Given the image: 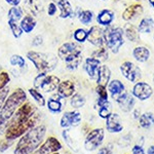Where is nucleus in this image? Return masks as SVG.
Wrapping results in <instances>:
<instances>
[{"instance_id": "c85d7f7f", "label": "nucleus", "mask_w": 154, "mask_h": 154, "mask_svg": "<svg viewBox=\"0 0 154 154\" xmlns=\"http://www.w3.org/2000/svg\"><path fill=\"white\" fill-rule=\"evenodd\" d=\"M48 108L51 113H60L63 109V105L60 99L53 97L48 101Z\"/></svg>"}, {"instance_id": "09e8293b", "label": "nucleus", "mask_w": 154, "mask_h": 154, "mask_svg": "<svg viewBox=\"0 0 154 154\" xmlns=\"http://www.w3.org/2000/svg\"><path fill=\"white\" fill-rule=\"evenodd\" d=\"M22 0H5V2L7 4L11 6H19L20 3H21Z\"/></svg>"}, {"instance_id": "aec40b11", "label": "nucleus", "mask_w": 154, "mask_h": 154, "mask_svg": "<svg viewBox=\"0 0 154 154\" xmlns=\"http://www.w3.org/2000/svg\"><path fill=\"white\" fill-rule=\"evenodd\" d=\"M111 77V71L107 66H100L98 71V77H97V81H98V85L107 86L109 83Z\"/></svg>"}, {"instance_id": "f8f14e48", "label": "nucleus", "mask_w": 154, "mask_h": 154, "mask_svg": "<svg viewBox=\"0 0 154 154\" xmlns=\"http://www.w3.org/2000/svg\"><path fill=\"white\" fill-rule=\"evenodd\" d=\"M88 40L95 46H102L105 42V33L100 27L93 26L88 32Z\"/></svg>"}, {"instance_id": "c756f323", "label": "nucleus", "mask_w": 154, "mask_h": 154, "mask_svg": "<svg viewBox=\"0 0 154 154\" xmlns=\"http://www.w3.org/2000/svg\"><path fill=\"white\" fill-rule=\"evenodd\" d=\"M140 125L144 128H150L154 125V116L152 113H145L140 117Z\"/></svg>"}, {"instance_id": "423d86ee", "label": "nucleus", "mask_w": 154, "mask_h": 154, "mask_svg": "<svg viewBox=\"0 0 154 154\" xmlns=\"http://www.w3.org/2000/svg\"><path fill=\"white\" fill-rule=\"evenodd\" d=\"M36 111V108L34 105H32L31 103H23L21 106L17 109V111L12 115V117L7 121L6 128L9 125H16V123H21L25 122V121L29 120L32 118V116L34 115Z\"/></svg>"}, {"instance_id": "393cba45", "label": "nucleus", "mask_w": 154, "mask_h": 154, "mask_svg": "<svg viewBox=\"0 0 154 154\" xmlns=\"http://www.w3.org/2000/svg\"><path fill=\"white\" fill-rule=\"evenodd\" d=\"M60 7V18L61 19H67L69 17L73 16V8H72V5L70 4V2L68 0H65V1L61 2L59 4Z\"/></svg>"}, {"instance_id": "37998d69", "label": "nucleus", "mask_w": 154, "mask_h": 154, "mask_svg": "<svg viewBox=\"0 0 154 154\" xmlns=\"http://www.w3.org/2000/svg\"><path fill=\"white\" fill-rule=\"evenodd\" d=\"M57 11H58V8H57V4L54 3V2H51V3L48 4V14L49 17H54V14H57Z\"/></svg>"}, {"instance_id": "412c9836", "label": "nucleus", "mask_w": 154, "mask_h": 154, "mask_svg": "<svg viewBox=\"0 0 154 154\" xmlns=\"http://www.w3.org/2000/svg\"><path fill=\"white\" fill-rule=\"evenodd\" d=\"M20 25H21V28L23 30V32H25V33H31V32L35 29V27L37 25V21L33 16L27 14V16L23 17Z\"/></svg>"}, {"instance_id": "ddd939ff", "label": "nucleus", "mask_w": 154, "mask_h": 154, "mask_svg": "<svg viewBox=\"0 0 154 154\" xmlns=\"http://www.w3.org/2000/svg\"><path fill=\"white\" fill-rule=\"evenodd\" d=\"M81 121V115L77 111H69L64 113L61 118L62 128H70V126H77Z\"/></svg>"}, {"instance_id": "f03ea898", "label": "nucleus", "mask_w": 154, "mask_h": 154, "mask_svg": "<svg viewBox=\"0 0 154 154\" xmlns=\"http://www.w3.org/2000/svg\"><path fill=\"white\" fill-rule=\"evenodd\" d=\"M27 95L22 88H17L11 95L8 96V98H6L0 107V126L4 125L12 117L17 109L25 103Z\"/></svg>"}, {"instance_id": "cd10ccee", "label": "nucleus", "mask_w": 154, "mask_h": 154, "mask_svg": "<svg viewBox=\"0 0 154 154\" xmlns=\"http://www.w3.org/2000/svg\"><path fill=\"white\" fill-rule=\"evenodd\" d=\"M7 17H8V20H11V21L18 22L23 19L24 11L20 6H12L11 8H9Z\"/></svg>"}, {"instance_id": "864d4df0", "label": "nucleus", "mask_w": 154, "mask_h": 154, "mask_svg": "<svg viewBox=\"0 0 154 154\" xmlns=\"http://www.w3.org/2000/svg\"><path fill=\"white\" fill-rule=\"evenodd\" d=\"M51 154H59V153H56V152H54V153H51Z\"/></svg>"}, {"instance_id": "72a5a7b5", "label": "nucleus", "mask_w": 154, "mask_h": 154, "mask_svg": "<svg viewBox=\"0 0 154 154\" xmlns=\"http://www.w3.org/2000/svg\"><path fill=\"white\" fill-rule=\"evenodd\" d=\"M125 35L130 39L131 41L137 42L139 40V33H138V30H137L135 27L131 26V25H128L125 29Z\"/></svg>"}, {"instance_id": "a211bd4d", "label": "nucleus", "mask_w": 154, "mask_h": 154, "mask_svg": "<svg viewBox=\"0 0 154 154\" xmlns=\"http://www.w3.org/2000/svg\"><path fill=\"white\" fill-rule=\"evenodd\" d=\"M116 101H117L120 109L122 111H125V112H130L131 109H133L134 105H135V99H134V97L131 94L125 93V91L121 96H119L116 99Z\"/></svg>"}, {"instance_id": "a878e982", "label": "nucleus", "mask_w": 154, "mask_h": 154, "mask_svg": "<svg viewBox=\"0 0 154 154\" xmlns=\"http://www.w3.org/2000/svg\"><path fill=\"white\" fill-rule=\"evenodd\" d=\"M99 105V115L102 118H107L111 114V104L109 101H98Z\"/></svg>"}, {"instance_id": "6ab92c4d", "label": "nucleus", "mask_w": 154, "mask_h": 154, "mask_svg": "<svg viewBox=\"0 0 154 154\" xmlns=\"http://www.w3.org/2000/svg\"><path fill=\"white\" fill-rule=\"evenodd\" d=\"M24 8L30 16H38L40 12L43 11V6L40 0H25Z\"/></svg>"}, {"instance_id": "7c9ffc66", "label": "nucleus", "mask_w": 154, "mask_h": 154, "mask_svg": "<svg viewBox=\"0 0 154 154\" xmlns=\"http://www.w3.org/2000/svg\"><path fill=\"white\" fill-rule=\"evenodd\" d=\"M153 20L151 18H145L141 21L140 26H139V31L142 33H149L153 28Z\"/></svg>"}, {"instance_id": "6e6552de", "label": "nucleus", "mask_w": 154, "mask_h": 154, "mask_svg": "<svg viewBox=\"0 0 154 154\" xmlns=\"http://www.w3.org/2000/svg\"><path fill=\"white\" fill-rule=\"evenodd\" d=\"M34 119H29V120L25 121V122L16 123V125H9L5 131V138L7 140H16L20 137L24 136L28 131L31 130L34 126Z\"/></svg>"}, {"instance_id": "58836bf2", "label": "nucleus", "mask_w": 154, "mask_h": 154, "mask_svg": "<svg viewBox=\"0 0 154 154\" xmlns=\"http://www.w3.org/2000/svg\"><path fill=\"white\" fill-rule=\"evenodd\" d=\"M96 91L99 96L98 101H108V93L106 91V86L98 85L96 88Z\"/></svg>"}, {"instance_id": "5701e85b", "label": "nucleus", "mask_w": 154, "mask_h": 154, "mask_svg": "<svg viewBox=\"0 0 154 154\" xmlns=\"http://www.w3.org/2000/svg\"><path fill=\"white\" fill-rule=\"evenodd\" d=\"M114 19V12L110 9H103L99 12L98 18H97V21L100 25H103V26H109L111 23H112Z\"/></svg>"}, {"instance_id": "a18cd8bd", "label": "nucleus", "mask_w": 154, "mask_h": 154, "mask_svg": "<svg viewBox=\"0 0 154 154\" xmlns=\"http://www.w3.org/2000/svg\"><path fill=\"white\" fill-rule=\"evenodd\" d=\"M133 154H145V151H144V149L141 147V146H134L133 147Z\"/></svg>"}, {"instance_id": "de8ad7c7", "label": "nucleus", "mask_w": 154, "mask_h": 154, "mask_svg": "<svg viewBox=\"0 0 154 154\" xmlns=\"http://www.w3.org/2000/svg\"><path fill=\"white\" fill-rule=\"evenodd\" d=\"M8 141H9V140H7V139H6L5 141H3V142H2V143H0V151H4V150H6V149L11 145V143H12V142L8 144Z\"/></svg>"}, {"instance_id": "9d476101", "label": "nucleus", "mask_w": 154, "mask_h": 154, "mask_svg": "<svg viewBox=\"0 0 154 154\" xmlns=\"http://www.w3.org/2000/svg\"><path fill=\"white\" fill-rule=\"evenodd\" d=\"M60 149H62V144L54 137H51L31 154H51L57 152Z\"/></svg>"}, {"instance_id": "2eb2a0df", "label": "nucleus", "mask_w": 154, "mask_h": 154, "mask_svg": "<svg viewBox=\"0 0 154 154\" xmlns=\"http://www.w3.org/2000/svg\"><path fill=\"white\" fill-rule=\"evenodd\" d=\"M106 128L108 131H110V133H120L122 131L123 125L118 114L111 113L106 118Z\"/></svg>"}, {"instance_id": "c9c22d12", "label": "nucleus", "mask_w": 154, "mask_h": 154, "mask_svg": "<svg viewBox=\"0 0 154 154\" xmlns=\"http://www.w3.org/2000/svg\"><path fill=\"white\" fill-rule=\"evenodd\" d=\"M9 63L14 67H20V68H24L26 66V61L22 56L20 54H12L9 59Z\"/></svg>"}, {"instance_id": "ea45409f", "label": "nucleus", "mask_w": 154, "mask_h": 154, "mask_svg": "<svg viewBox=\"0 0 154 154\" xmlns=\"http://www.w3.org/2000/svg\"><path fill=\"white\" fill-rule=\"evenodd\" d=\"M9 80H11V77H9V74L7 72H1L0 73V91L5 88L7 83L9 82Z\"/></svg>"}, {"instance_id": "f3484780", "label": "nucleus", "mask_w": 154, "mask_h": 154, "mask_svg": "<svg viewBox=\"0 0 154 154\" xmlns=\"http://www.w3.org/2000/svg\"><path fill=\"white\" fill-rule=\"evenodd\" d=\"M100 62L98 59L94 58H88L85 60V64H84V69H85L88 75L91 79H96L98 77V71L100 68Z\"/></svg>"}, {"instance_id": "bb28decb", "label": "nucleus", "mask_w": 154, "mask_h": 154, "mask_svg": "<svg viewBox=\"0 0 154 154\" xmlns=\"http://www.w3.org/2000/svg\"><path fill=\"white\" fill-rule=\"evenodd\" d=\"M134 57L137 61L139 62H146L149 59V56H150V53L146 48L144 46H140V48H136L134 49Z\"/></svg>"}, {"instance_id": "49530a36", "label": "nucleus", "mask_w": 154, "mask_h": 154, "mask_svg": "<svg viewBox=\"0 0 154 154\" xmlns=\"http://www.w3.org/2000/svg\"><path fill=\"white\" fill-rule=\"evenodd\" d=\"M42 42H43L42 37L41 36H36V37H34L32 44H33L34 46H39V45H41V44H42Z\"/></svg>"}, {"instance_id": "79ce46f5", "label": "nucleus", "mask_w": 154, "mask_h": 154, "mask_svg": "<svg viewBox=\"0 0 154 154\" xmlns=\"http://www.w3.org/2000/svg\"><path fill=\"white\" fill-rule=\"evenodd\" d=\"M8 93H9V88H6V86L3 89L0 91V107L4 103V101L6 100L7 96H8Z\"/></svg>"}, {"instance_id": "603ef678", "label": "nucleus", "mask_w": 154, "mask_h": 154, "mask_svg": "<svg viewBox=\"0 0 154 154\" xmlns=\"http://www.w3.org/2000/svg\"><path fill=\"white\" fill-rule=\"evenodd\" d=\"M149 1H150V3L152 4V5H153V7H154V0H149Z\"/></svg>"}, {"instance_id": "dca6fc26", "label": "nucleus", "mask_w": 154, "mask_h": 154, "mask_svg": "<svg viewBox=\"0 0 154 154\" xmlns=\"http://www.w3.org/2000/svg\"><path fill=\"white\" fill-rule=\"evenodd\" d=\"M74 91H75V86H74V83L72 82L71 80L61 81L58 86V88H57L58 96L61 97V98H64V99L73 96Z\"/></svg>"}, {"instance_id": "473e14b6", "label": "nucleus", "mask_w": 154, "mask_h": 154, "mask_svg": "<svg viewBox=\"0 0 154 154\" xmlns=\"http://www.w3.org/2000/svg\"><path fill=\"white\" fill-rule=\"evenodd\" d=\"M29 94L32 96V98H33L34 100L38 103L39 106H41V107L45 106L46 102H45V99H44L43 95H42L40 91H37L35 88H29Z\"/></svg>"}, {"instance_id": "c03bdc74", "label": "nucleus", "mask_w": 154, "mask_h": 154, "mask_svg": "<svg viewBox=\"0 0 154 154\" xmlns=\"http://www.w3.org/2000/svg\"><path fill=\"white\" fill-rule=\"evenodd\" d=\"M98 154H112V146L109 145L106 146V147H103L99 150Z\"/></svg>"}, {"instance_id": "7ed1b4c3", "label": "nucleus", "mask_w": 154, "mask_h": 154, "mask_svg": "<svg viewBox=\"0 0 154 154\" xmlns=\"http://www.w3.org/2000/svg\"><path fill=\"white\" fill-rule=\"evenodd\" d=\"M82 48L76 42H66L58 49V56L66 63L69 70H75L82 61Z\"/></svg>"}, {"instance_id": "b1692460", "label": "nucleus", "mask_w": 154, "mask_h": 154, "mask_svg": "<svg viewBox=\"0 0 154 154\" xmlns=\"http://www.w3.org/2000/svg\"><path fill=\"white\" fill-rule=\"evenodd\" d=\"M109 91L113 99H117L119 96H121L125 93V85L119 80H113L109 83Z\"/></svg>"}, {"instance_id": "1a4fd4ad", "label": "nucleus", "mask_w": 154, "mask_h": 154, "mask_svg": "<svg viewBox=\"0 0 154 154\" xmlns=\"http://www.w3.org/2000/svg\"><path fill=\"white\" fill-rule=\"evenodd\" d=\"M105 131L103 128H96L88 134L84 142V147L88 151H94L99 148L103 143Z\"/></svg>"}, {"instance_id": "4be33fe9", "label": "nucleus", "mask_w": 154, "mask_h": 154, "mask_svg": "<svg viewBox=\"0 0 154 154\" xmlns=\"http://www.w3.org/2000/svg\"><path fill=\"white\" fill-rule=\"evenodd\" d=\"M143 12V7L140 4H134V5L128 6V8L123 11L122 18L125 21H131V19H135L136 17L140 16Z\"/></svg>"}, {"instance_id": "9b49d317", "label": "nucleus", "mask_w": 154, "mask_h": 154, "mask_svg": "<svg viewBox=\"0 0 154 154\" xmlns=\"http://www.w3.org/2000/svg\"><path fill=\"white\" fill-rule=\"evenodd\" d=\"M120 70L122 75L128 79L131 82H136L141 78V71L140 69L137 67L135 64L131 63V62H125L122 65L120 66Z\"/></svg>"}, {"instance_id": "0eeeda50", "label": "nucleus", "mask_w": 154, "mask_h": 154, "mask_svg": "<svg viewBox=\"0 0 154 154\" xmlns=\"http://www.w3.org/2000/svg\"><path fill=\"white\" fill-rule=\"evenodd\" d=\"M105 42L112 53H118V49L123 44V30L121 28L109 29L105 32Z\"/></svg>"}, {"instance_id": "f704fd0d", "label": "nucleus", "mask_w": 154, "mask_h": 154, "mask_svg": "<svg viewBox=\"0 0 154 154\" xmlns=\"http://www.w3.org/2000/svg\"><path fill=\"white\" fill-rule=\"evenodd\" d=\"M70 103L73 108L78 109L84 106V104H85V99H84V97L81 96L80 94H75V95L72 96Z\"/></svg>"}, {"instance_id": "39448f33", "label": "nucleus", "mask_w": 154, "mask_h": 154, "mask_svg": "<svg viewBox=\"0 0 154 154\" xmlns=\"http://www.w3.org/2000/svg\"><path fill=\"white\" fill-rule=\"evenodd\" d=\"M61 82L59 77L54 75H48V74L39 73L34 78V88L44 93H51L58 88L59 84Z\"/></svg>"}, {"instance_id": "2f4dec72", "label": "nucleus", "mask_w": 154, "mask_h": 154, "mask_svg": "<svg viewBox=\"0 0 154 154\" xmlns=\"http://www.w3.org/2000/svg\"><path fill=\"white\" fill-rule=\"evenodd\" d=\"M8 27L11 28V31L14 38H20L22 36V34L24 33L23 30L21 28V25L18 24V22L8 20Z\"/></svg>"}, {"instance_id": "20e7f679", "label": "nucleus", "mask_w": 154, "mask_h": 154, "mask_svg": "<svg viewBox=\"0 0 154 154\" xmlns=\"http://www.w3.org/2000/svg\"><path fill=\"white\" fill-rule=\"evenodd\" d=\"M27 58L34 64L39 73L48 74L54 71L58 66V57L54 54L30 51L27 53Z\"/></svg>"}, {"instance_id": "3c124183", "label": "nucleus", "mask_w": 154, "mask_h": 154, "mask_svg": "<svg viewBox=\"0 0 154 154\" xmlns=\"http://www.w3.org/2000/svg\"><path fill=\"white\" fill-rule=\"evenodd\" d=\"M63 1H65V0H53V2H54V3L58 4V5H59L60 3H61V2H63Z\"/></svg>"}, {"instance_id": "4c0bfd02", "label": "nucleus", "mask_w": 154, "mask_h": 154, "mask_svg": "<svg viewBox=\"0 0 154 154\" xmlns=\"http://www.w3.org/2000/svg\"><path fill=\"white\" fill-rule=\"evenodd\" d=\"M74 39L77 42H83L88 39V32L84 29H77L75 32H74Z\"/></svg>"}, {"instance_id": "4468645a", "label": "nucleus", "mask_w": 154, "mask_h": 154, "mask_svg": "<svg viewBox=\"0 0 154 154\" xmlns=\"http://www.w3.org/2000/svg\"><path fill=\"white\" fill-rule=\"evenodd\" d=\"M133 94L136 98L140 99L141 101L147 100L152 95V88L149 84L145 82H138L134 86Z\"/></svg>"}, {"instance_id": "8fccbe9b", "label": "nucleus", "mask_w": 154, "mask_h": 154, "mask_svg": "<svg viewBox=\"0 0 154 154\" xmlns=\"http://www.w3.org/2000/svg\"><path fill=\"white\" fill-rule=\"evenodd\" d=\"M148 154H154V145L148 149Z\"/></svg>"}, {"instance_id": "e433bc0d", "label": "nucleus", "mask_w": 154, "mask_h": 154, "mask_svg": "<svg viewBox=\"0 0 154 154\" xmlns=\"http://www.w3.org/2000/svg\"><path fill=\"white\" fill-rule=\"evenodd\" d=\"M93 16L94 14L91 11H82L79 12L78 18H79V21H80L82 24L88 25L91 23V21H93Z\"/></svg>"}, {"instance_id": "a19ab883", "label": "nucleus", "mask_w": 154, "mask_h": 154, "mask_svg": "<svg viewBox=\"0 0 154 154\" xmlns=\"http://www.w3.org/2000/svg\"><path fill=\"white\" fill-rule=\"evenodd\" d=\"M93 57L96 59H98L99 61H101V60H107L108 59V51H107L106 48H102L99 49V51H95L93 54Z\"/></svg>"}, {"instance_id": "f257e3e1", "label": "nucleus", "mask_w": 154, "mask_h": 154, "mask_svg": "<svg viewBox=\"0 0 154 154\" xmlns=\"http://www.w3.org/2000/svg\"><path fill=\"white\" fill-rule=\"evenodd\" d=\"M45 133V125L32 128L24 136H22L21 140L19 141L14 149V154H31L41 145Z\"/></svg>"}]
</instances>
